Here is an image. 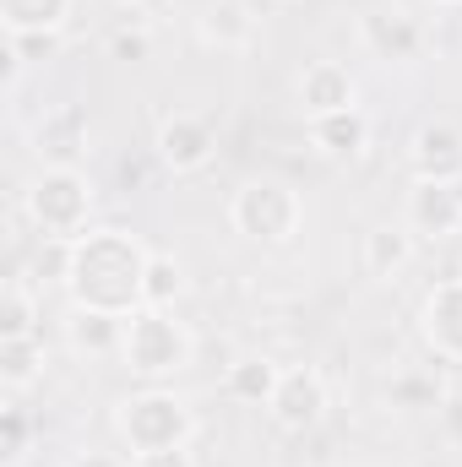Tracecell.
<instances>
[{
    "label": "cell",
    "instance_id": "6da1fadb",
    "mask_svg": "<svg viewBox=\"0 0 462 467\" xmlns=\"http://www.w3.org/2000/svg\"><path fill=\"white\" fill-rule=\"evenodd\" d=\"M152 250L125 229H88L71 244V310H104V316H136L142 310V277Z\"/></svg>",
    "mask_w": 462,
    "mask_h": 467
},
{
    "label": "cell",
    "instance_id": "7a4b0ae2",
    "mask_svg": "<svg viewBox=\"0 0 462 467\" xmlns=\"http://www.w3.org/2000/svg\"><path fill=\"white\" fill-rule=\"evenodd\" d=\"M115 430L136 457H158V451H191V435H196V413L163 391V386H147V391H131L125 402L115 408Z\"/></svg>",
    "mask_w": 462,
    "mask_h": 467
},
{
    "label": "cell",
    "instance_id": "3957f363",
    "mask_svg": "<svg viewBox=\"0 0 462 467\" xmlns=\"http://www.w3.org/2000/svg\"><path fill=\"white\" fill-rule=\"evenodd\" d=\"M120 358H125L131 375H142V380H163V375L191 369V358H196V337H191V327H185L174 310L142 305L136 316H125Z\"/></svg>",
    "mask_w": 462,
    "mask_h": 467
},
{
    "label": "cell",
    "instance_id": "277c9868",
    "mask_svg": "<svg viewBox=\"0 0 462 467\" xmlns=\"http://www.w3.org/2000/svg\"><path fill=\"white\" fill-rule=\"evenodd\" d=\"M229 223L250 244H294V234L305 229V202L294 185L283 180H245L229 196Z\"/></svg>",
    "mask_w": 462,
    "mask_h": 467
},
{
    "label": "cell",
    "instance_id": "5b68a950",
    "mask_svg": "<svg viewBox=\"0 0 462 467\" xmlns=\"http://www.w3.org/2000/svg\"><path fill=\"white\" fill-rule=\"evenodd\" d=\"M27 218L44 239H82L93 223V180L82 169H44L27 185Z\"/></svg>",
    "mask_w": 462,
    "mask_h": 467
},
{
    "label": "cell",
    "instance_id": "8992f818",
    "mask_svg": "<svg viewBox=\"0 0 462 467\" xmlns=\"http://www.w3.org/2000/svg\"><path fill=\"white\" fill-rule=\"evenodd\" d=\"M152 158L169 169V174H196L218 158V125L207 115H191V109H174V115L158 119V136H152Z\"/></svg>",
    "mask_w": 462,
    "mask_h": 467
},
{
    "label": "cell",
    "instance_id": "52a82bcc",
    "mask_svg": "<svg viewBox=\"0 0 462 467\" xmlns=\"http://www.w3.org/2000/svg\"><path fill=\"white\" fill-rule=\"evenodd\" d=\"M327 408H332V391H327V375L316 364H289L283 380H278V391H272V402H267L272 424L289 430V435L316 430L327 419Z\"/></svg>",
    "mask_w": 462,
    "mask_h": 467
},
{
    "label": "cell",
    "instance_id": "ba28073f",
    "mask_svg": "<svg viewBox=\"0 0 462 467\" xmlns=\"http://www.w3.org/2000/svg\"><path fill=\"white\" fill-rule=\"evenodd\" d=\"M359 44L381 66H414L425 55V27L408 11H364L359 16Z\"/></svg>",
    "mask_w": 462,
    "mask_h": 467
},
{
    "label": "cell",
    "instance_id": "9c48e42d",
    "mask_svg": "<svg viewBox=\"0 0 462 467\" xmlns=\"http://www.w3.org/2000/svg\"><path fill=\"white\" fill-rule=\"evenodd\" d=\"M88 136H93L88 109L82 104H60V109H49L33 125V152L44 158V169H77L82 152H88Z\"/></svg>",
    "mask_w": 462,
    "mask_h": 467
},
{
    "label": "cell",
    "instance_id": "30bf717a",
    "mask_svg": "<svg viewBox=\"0 0 462 467\" xmlns=\"http://www.w3.org/2000/svg\"><path fill=\"white\" fill-rule=\"evenodd\" d=\"M419 332L446 364H462V277H446L419 305Z\"/></svg>",
    "mask_w": 462,
    "mask_h": 467
},
{
    "label": "cell",
    "instance_id": "8fae6325",
    "mask_svg": "<svg viewBox=\"0 0 462 467\" xmlns=\"http://www.w3.org/2000/svg\"><path fill=\"white\" fill-rule=\"evenodd\" d=\"M408 229L414 239H452L462 234V191L441 180H414L408 191Z\"/></svg>",
    "mask_w": 462,
    "mask_h": 467
},
{
    "label": "cell",
    "instance_id": "7c38bea8",
    "mask_svg": "<svg viewBox=\"0 0 462 467\" xmlns=\"http://www.w3.org/2000/svg\"><path fill=\"white\" fill-rule=\"evenodd\" d=\"M408 169H414V180H441V185L462 180V130L446 119L419 125L414 147H408Z\"/></svg>",
    "mask_w": 462,
    "mask_h": 467
},
{
    "label": "cell",
    "instance_id": "4fadbf2b",
    "mask_svg": "<svg viewBox=\"0 0 462 467\" xmlns=\"http://www.w3.org/2000/svg\"><path fill=\"white\" fill-rule=\"evenodd\" d=\"M299 109H305V119L338 115V109H359V82H353V71L338 66V60H310V66L299 71Z\"/></svg>",
    "mask_w": 462,
    "mask_h": 467
},
{
    "label": "cell",
    "instance_id": "5bb4252c",
    "mask_svg": "<svg viewBox=\"0 0 462 467\" xmlns=\"http://www.w3.org/2000/svg\"><path fill=\"white\" fill-rule=\"evenodd\" d=\"M305 130H310V147H316L321 158H332V163H348V158H359V152L370 147V115H364V109L316 115V119H305Z\"/></svg>",
    "mask_w": 462,
    "mask_h": 467
},
{
    "label": "cell",
    "instance_id": "9a60e30c",
    "mask_svg": "<svg viewBox=\"0 0 462 467\" xmlns=\"http://www.w3.org/2000/svg\"><path fill=\"white\" fill-rule=\"evenodd\" d=\"M283 380V364H272L267 353H239L229 369H224V391L234 402H250V408H267L272 391Z\"/></svg>",
    "mask_w": 462,
    "mask_h": 467
},
{
    "label": "cell",
    "instance_id": "2e32d148",
    "mask_svg": "<svg viewBox=\"0 0 462 467\" xmlns=\"http://www.w3.org/2000/svg\"><path fill=\"white\" fill-rule=\"evenodd\" d=\"M414 261V229L403 223V229H392V223H381V229L364 234V244H359V266L370 272V277H397L403 266Z\"/></svg>",
    "mask_w": 462,
    "mask_h": 467
},
{
    "label": "cell",
    "instance_id": "e0dca14e",
    "mask_svg": "<svg viewBox=\"0 0 462 467\" xmlns=\"http://www.w3.org/2000/svg\"><path fill=\"white\" fill-rule=\"evenodd\" d=\"M66 343L88 358H104V353H120L125 343V316H104V310H71L66 321Z\"/></svg>",
    "mask_w": 462,
    "mask_h": 467
},
{
    "label": "cell",
    "instance_id": "ac0fdd59",
    "mask_svg": "<svg viewBox=\"0 0 462 467\" xmlns=\"http://www.w3.org/2000/svg\"><path fill=\"white\" fill-rule=\"evenodd\" d=\"M202 44H213V49H245L250 38H256V16H250V5H239V0H218V5H207L202 11Z\"/></svg>",
    "mask_w": 462,
    "mask_h": 467
},
{
    "label": "cell",
    "instance_id": "d6986e66",
    "mask_svg": "<svg viewBox=\"0 0 462 467\" xmlns=\"http://www.w3.org/2000/svg\"><path fill=\"white\" fill-rule=\"evenodd\" d=\"M44 375V337H0V386L11 397H22L33 380Z\"/></svg>",
    "mask_w": 462,
    "mask_h": 467
},
{
    "label": "cell",
    "instance_id": "ffe728a7",
    "mask_svg": "<svg viewBox=\"0 0 462 467\" xmlns=\"http://www.w3.org/2000/svg\"><path fill=\"white\" fill-rule=\"evenodd\" d=\"M77 0H0V22L5 33H60Z\"/></svg>",
    "mask_w": 462,
    "mask_h": 467
},
{
    "label": "cell",
    "instance_id": "44dd1931",
    "mask_svg": "<svg viewBox=\"0 0 462 467\" xmlns=\"http://www.w3.org/2000/svg\"><path fill=\"white\" fill-rule=\"evenodd\" d=\"M38 332V288L27 277H11L0 294V337H33Z\"/></svg>",
    "mask_w": 462,
    "mask_h": 467
},
{
    "label": "cell",
    "instance_id": "7402d4cb",
    "mask_svg": "<svg viewBox=\"0 0 462 467\" xmlns=\"http://www.w3.org/2000/svg\"><path fill=\"white\" fill-rule=\"evenodd\" d=\"M185 294V266L163 250H152L147 261V277H142V305H158V310H174V299Z\"/></svg>",
    "mask_w": 462,
    "mask_h": 467
},
{
    "label": "cell",
    "instance_id": "603a6c76",
    "mask_svg": "<svg viewBox=\"0 0 462 467\" xmlns=\"http://www.w3.org/2000/svg\"><path fill=\"white\" fill-rule=\"evenodd\" d=\"M71 244H77V239H44V244L33 250L27 283H33V288H66V277H71Z\"/></svg>",
    "mask_w": 462,
    "mask_h": 467
},
{
    "label": "cell",
    "instance_id": "cb8c5ba5",
    "mask_svg": "<svg viewBox=\"0 0 462 467\" xmlns=\"http://www.w3.org/2000/svg\"><path fill=\"white\" fill-rule=\"evenodd\" d=\"M27 446H33V419H27V408L11 397L5 413H0V457H5V462H22Z\"/></svg>",
    "mask_w": 462,
    "mask_h": 467
},
{
    "label": "cell",
    "instance_id": "d4e9b609",
    "mask_svg": "<svg viewBox=\"0 0 462 467\" xmlns=\"http://www.w3.org/2000/svg\"><path fill=\"white\" fill-rule=\"evenodd\" d=\"M5 38H11L5 55H11L16 66H44V60L60 55V33H49V27H44V33H5Z\"/></svg>",
    "mask_w": 462,
    "mask_h": 467
},
{
    "label": "cell",
    "instance_id": "484cf974",
    "mask_svg": "<svg viewBox=\"0 0 462 467\" xmlns=\"http://www.w3.org/2000/svg\"><path fill=\"white\" fill-rule=\"evenodd\" d=\"M397 408H441V391H436V380H419V375H403L392 391H386Z\"/></svg>",
    "mask_w": 462,
    "mask_h": 467
},
{
    "label": "cell",
    "instance_id": "4316f807",
    "mask_svg": "<svg viewBox=\"0 0 462 467\" xmlns=\"http://www.w3.org/2000/svg\"><path fill=\"white\" fill-rule=\"evenodd\" d=\"M110 49H115V60H147L152 55V33L147 27H120L110 38Z\"/></svg>",
    "mask_w": 462,
    "mask_h": 467
},
{
    "label": "cell",
    "instance_id": "83f0119b",
    "mask_svg": "<svg viewBox=\"0 0 462 467\" xmlns=\"http://www.w3.org/2000/svg\"><path fill=\"white\" fill-rule=\"evenodd\" d=\"M71 467H136V462H125L120 451H99V446H88V451L71 457Z\"/></svg>",
    "mask_w": 462,
    "mask_h": 467
},
{
    "label": "cell",
    "instance_id": "f1b7e54d",
    "mask_svg": "<svg viewBox=\"0 0 462 467\" xmlns=\"http://www.w3.org/2000/svg\"><path fill=\"white\" fill-rule=\"evenodd\" d=\"M136 467H191V451H158V457H136Z\"/></svg>",
    "mask_w": 462,
    "mask_h": 467
},
{
    "label": "cell",
    "instance_id": "f546056e",
    "mask_svg": "<svg viewBox=\"0 0 462 467\" xmlns=\"http://www.w3.org/2000/svg\"><path fill=\"white\" fill-rule=\"evenodd\" d=\"M425 5H436V11H457L462 0H425Z\"/></svg>",
    "mask_w": 462,
    "mask_h": 467
},
{
    "label": "cell",
    "instance_id": "4dcf8cb0",
    "mask_svg": "<svg viewBox=\"0 0 462 467\" xmlns=\"http://www.w3.org/2000/svg\"><path fill=\"white\" fill-rule=\"evenodd\" d=\"M115 5H142V0H115Z\"/></svg>",
    "mask_w": 462,
    "mask_h": 467
}]
</instances>
